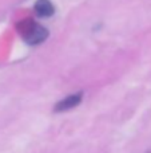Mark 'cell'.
Listing matches in <instances>:
<instances>
[{
	"label": "cell",
	"mask_w": 151,
	"mask_h": 153,
	"mask_svg": "<svg viewBox=\"0 0 151 153\" xmlns=\"http://www.w3.org/2000/svg\"><path fill=\"white\" fill-rule=\"evenodd\" d=\"M16 28H18L20 36L24 39V42L31 46L40 45L48 38V30L32 19L21 20L20 23H18Z\"/></svg>",
	"instance_id": "1"
},
{
	"label": "cell",
	"mask_w": 151,
	"mask_h": 153,
	"mask_svg": "<svg viewBox=\"0 0 151 153\" xmlns=\"http://www.w3.org/2000/svg\"><path fill=\"white\" fill-rule=\"evenodd\" d=\"M82 98H83V91H79V93H76V94H71V95H68V97H66L64 100L59 101L55 105L54 110H55L56 113L67 111V110H70V109L79 105V103L82 102Z\"/></svg>",
	"instance_id": "2"
},
{
	"label": "cell",
	"mask_w": 151,
	"mask_h": 153,
	"mask_svg": "<svg viewBox=\"0 0 151 153\" xmlns=\"http://www.w3.org/2000/svg\"><path fill=\"white\" fill-rule=\"evenodd\" d=\"M35 13L40 18H50L55 13V7L51 0H36L35 3Z\"/></svg>",
	"instance_id": "3"
},
{
	"label": "cell",
	"mask_w": 151,
	"mask_h": 153,
	"mask_svg": "<svg viewBox=\"0 0 151 153\" xmlns=\"http://www.w3.org/2000/svg\"><path fill=\"white\" fill-rule=\"evenodd\" d=\"M147 153H151V152H147Z\"/></svg>",
	"instance_id": "4"
}]
</instances>
